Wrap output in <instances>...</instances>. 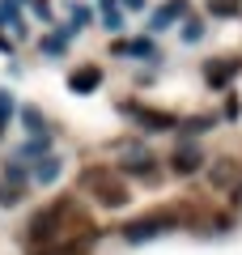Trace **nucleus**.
<instances>
[{"mask_svg":"<svg viewBox=\"0 0 242 255\" xmlns=\"http://www.w3.org/2000/svg\"><path fill=\"white\" fill-rule=\"evenodd\" d=\"M38 255H72V247H51V251H38Z\"/></svg>","mask_w":242,"mask_h":255,"instance_id":"nucleus-14","label":"nucleus"},{"mask_svg":"<svg viewBox=\"0 0 242 255\" xmlns=\"http://www.w3.org/2000/svg\"><path fill=\"white\" fill-rule=\"evenodd\" d=\"M136 124H144V128H153V132H166V128H174V119H161L157 111H136Z\"/></svg>","mask_w":242,"mask_h":255,"instance_id":"nucleus-7","label":"nucleus"},{"mask_svg":"<svg viewBox=\"0 0 242 255\" xmlns=\"http://www.w3.org/2000/svg\"><path fill=\"white\" fill-rule=\"evenodd\" d=\"M0 21H9V26H13V30H17V26H21V21H17V9H13V4H0Z\"/></svg>","mask_w":242,"mask_h":255,"instance_id":"nucleus-13","label":"nucleus"},{"mask_svg":"<svg viewBox=\"0 0 242 255\" xmlns=\"http://www.w3.org/2000/svg\"><path fill=\"white\" fill-rule=\"evenodd\" d=\"M238 68H242L238 60H217V64H208L204 73H208V81H213V85H225L234 73H238Z\"/></svg>","mask_w":242,"mask_h":255,"instance_id":"nucleus-5","label":"nucleus"},{"mask_svg":"<svg viewBox=\"0 0 242 255\" xmlns=\"http://www.w3.org/2000/svg\"><path fill=\"white\" fill-rule=\"evenodd\" d=\"M170 166L179 174H196L200 166H204V149H200V145H179V149H174V157H170Z\"/></svg>","mask_w":242,"mask_h":255,"instance_id":"nucleus-2","label":"nucleus"},{"mask_svg":"<svg viewBox=\"0 0 242 255\" xmlns=\"http://www.w3.org/2000/svg\"><path fill=\"white\" fill-rule=\"evenodd\" d=\"M183 13H187V4H183V0H170V4H166V9L157 13V26H166V21H174V17H183Z\"/></svg>","mask_w":242,"mask_h":255,"instance_id":"nucleus-9","label":"nucleus"},{"mask_svg":"<svg viewBox=\"0 0 242 255\" xmlns=\"http://www.w3.org/2000/svg\"><path fill=\"white\" fill-rule=\"evenodd\" d=\"M119 166H123L127 174H153V157L149 153H132V145H127V153L119 157Z\"/></svg>","mask_w":242,"mask_h":255,"instance_id":"nucleus-4","label":"nucleus"},{"mask_svg":"<svg viewBox=\"0 0 242 255\" xmlns=\"http://www.w3.org/2000/svg\"><path fill=\"white\" fill-rule=\"evenodd\" d=\"M208 9L221 13V17H234V13H238V0H208Z\"/></svg>","mask_w":242,"mask_h":255,"instance_id":"nucleus-10","label":"nucleus"},{"mask_svg":"<svg viewBox=\"0 0 242 255\" xmlns=\"http://www.w3.org/2000/svg\"><path fill=\"white\" fill-rule=\"evenodd\" d=\"M72 90H77V94L98 90V68H81V73H72Z\"/></svg>","mask_w":242,"mask_h":255,"instance_id":"nucleus-6","label":"nucleus"},{"mask_svg":"<svg viewBox=\"0 0 242 255\" xmlns=\"http://www.w3.org/2000/svg\"><path fill=\"white\" fill-rule=\"evenodd\" d=\"M102 26H107V30H119V26H123V13L115 9V0H102Z\"/></svg>","mask_w":242,"mask_h":255,"instance_id":"nucleus-8","label":"nucleus"},{"mask_svg":"<svg viewBox=\"0 0 242 255\" xmlns=\"http://www.w3.org/2000/svg\"><path fill=\"white\" fill-rule=\"evenodd\" d=\"M119 51H127V55H153V43H144V38H136V43H123Z\"/></svg>","mask_w":242,"mask_h":255,"instance_id":"nucleus-11","label":"nucleus"},{"mask_svg":"<svg viewBox=\"0 0 242 255\" xmlns=\"http://www.w3.org/2000/svg\"><path fill=\"white\" fill-rule=\"evenodd\" d=\"M55 174H60V162H55V157H47V162L38 166V179H55Z\"/></svg>","mask_w":242,"mask_h":255,"instance_id":"nucleus-12","label":"nucleus"},{"mask_svg":"<svg viewBox=\"0 0 242 255\" xmlns=\"http://www.w3.org/2000/svg\"><path fill=\"white\" fill-rule=\"evenodd\" d=\"M60 213H64V209L38 213V217L30 221V238H34V243H47V238H55V234H60Z\"/></svg>","mask_w":242,"mask_h":255,"instance_id":"nucleus-3","label":"nucleus"},{"mask_svg":"<svg viewBox=\"0 0 242 255\" xmlns=\"http://www.w3.org/2000/svg\"><path fill=\"white\" fill-rule=\"evenodd\" d=\"M174 221L170 217H153V221H132V226L123 230V238L127 243H144V238H157V234H166Z\"/></svg>","mask_w":242,"mask_h":255,"instance_id":"nucleus-1","label":"nucleus"}]
</instances>
